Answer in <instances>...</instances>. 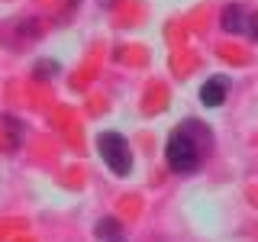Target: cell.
I'll use <instances>...</instances> for the list:
<instances>
[{
    "label": "cell",
    "instance_id": "obj_1",
    "mask_svg": "<svg viewBox=\"0 0 258 242\" xmlns=\"http://www.w3.org/2000/svg\"><path fill=\"white\" fill-rule=\"evenodd\" d=\"M210 152H213V129L200 119H184L165 142V161L174 174H194Z\"/></svg>",
    "mask_w": 258,
    "mask_h": 242
},
{
    "label": "cell",
    "instance_id": "obj_2",
    "mask_svg": "<svg viewBox=\"0 0 258 242\" xmlns=\"http://www.w3.org/2000/svg\"><path fill=\"white\" fill-rule=\"evenodd\" d=\"M97 155L103 158V165L110 168L116 177H126L133 171V152H129V142L123 139V133L116 129H103L97 136Z\"/></svg>",
    "mask_w": 258,
    "mask_h": 242
},
{
    "label": "cell",
    "instance_id": "obj_3",
    "mask_svg": "<svg viewBox=\"0 0 258 242\" xmlns=\"http://www.w3.org/2000/svg\"><path fill=\"white\" fill-rule=\"evenodd\" d=\"M226 94H229V78L226 75H213L200 84V103L204 107H223Z\"/></svg>",
    "mask_w": 258,
    "mask_h": 242
},
{
    "label": "cell",
    "instance_id": "obj_4",
    "mask_svg": "<svg viewBox=\"0 0 258 242\" xmlns=\"http://www.w3.org/2000/svg\"><path fill=\"white\" fill-rule=\"evenodd\" d=\"M94 236L100 242H126V232H123V223L116 216H100L94 226Z\"/></svg>",
    "mask_w": 258,
    "mask_h": 242
},
{
    "label": "cell",
    "instance_id": "obj_5",
    "mask_svg": "<svg viewBox=\"0 0 258 242\" xmlns=\"http://www.w3.org/2000/svg\"><path fill=\"white\" fill-rule=\"evenodd\" d=\"M220 23H223V29H226V32H248V16H245V10H242L239 4L223 7Z\"/></svg>",
    "mask_w": 258,
    "mask_h": 242
},
{
    "label": "cell",
    "instance_id": "obj_6",
    "mask_svg": "<svg viewBox=\"0 0 258 242\" xmlns=\"http://www.w3.org/2000/svg\"><path fill=\"white\" fill-rule=\"evenodd\" d=\"M55 75H58V62H48V58L36 62V78H55Z\"/></svg>",
    "mask_w": 258,
    "mask_h": 242
},
{
    "label": "cell",
    "instance_id": "obj_7",
    "mask_svg": "<svg viewBox=\"0 0 258 242\" xmlns=\"http://www.w3.org/2000/svg\"><path fill=\"white\" fill-rule=\"evenodd\" d=\"M248 36H252V39H258V13H252V16H248Z\"/></svg>",
    "mask_w": 258,
    "mask_h": 242
},
{
    "label": "cell",
    "instance_id": "obj_8",
    "mask_svg": "<svg viewBox=\"0 0 258 242\" xmlns=\"http://www.w3.org/2000/svg\"><path fill=\"white\" fill-rule=\"evenodd\" d=\"M107 4H110V0H107Z\"/></svg>",
    "mask_w": 258,
    "mask_h": 242
}]
</instances>
